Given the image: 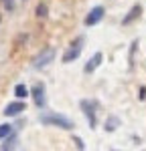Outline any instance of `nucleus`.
<instances>
[{
	"label": "nucleus",
	"mask_w": 146,
	"mask_h": 151,
	"mask_svg": "<svg viewBox=\"0 0 146 151\" xmlns=\"http://www.w3.org/2000/svg\"><path fill=\"white\" fill-rule=\"evenodd\" d=\"M71 139H73V141H75V145H77V149H79V151H83V149H85V145H83V141L79 139V137H75V135H73Z\"/></svg>",
	"instance_id": "dca6fc26"
},
{
	"label": "nucleus",
	"mask_w": 146,
	"mask_h": 151,
	"mask_svg": "<svg viewBox=\"0 0 146 151\" xmlns=\"http://www.w3.org/2000/svg\"><path fill=\"white\" fill-rule=\"evenodd\" d=\"M112 151H120V149H112Z\"/></svg>",
	"instance_id": "6ab92c4d"
},
{
	"label": "nucleus",
	"mask_w": 146,
	"mask_h": 151,
	"mask_svg": "<svg viewBox=\"0 0 146 151\" xmlns=\"http://www.w3.org/2000/svg\"><path fill=\"white\" fill-rule=\"evenodd\" d=\"M39 121L43 125H53V127L65 129V131H73L75 129V123H73L69 117L61 115V113H55V111H49V113H41Z\"/></svg>",
	"instance_id": "f257e3e1"
},
{
	"label": "nucleus",
	"mask_w": 146,
	"mask_h": 151,
	"mask_svg": "<svg viewBox=\"0 0 146 151\" xmlns=\"http://www.w3.org/2000/svg\"><path fill=\"white\" fill-rule=\"evenodd\" d=\"M24 109H26V105H24L23 101H12L10 105H6L4 115L6 117H14V115H18V113H23Z\"/></svg>",
	"instance_id": "1a4fd4ad"
},
{
	"label": "nucleus",
	"mask_w": 146,
	"mask_h": 151,
	"mask_svg": "<svg viewBox=\"0 0 146 151\" xmlns=\"http://www.w3.org/2000/svg\"><path fill=\"white\" fill-rule=\"evenodd\" d=\"M79 107H81L83 115L87 117V123H89V127L96 129V127H97V119H96V103H93V101H87V99H81V101H79Z\"/></svg>",
	"instance_id": "20e7f679"
},
{
	"label": "nucleus",
	"mask_w": 146,
	"mask_h": 151,
	"mask_svg": "<svg viewBox=\"0 0 146 151\" xmlns=\"http://www.w3.org/2000/svg\"><path fill=\"white\" fill-rule=\"evenodd\" d=\"M140 99H146V87L140 89Z\"/></svg>",
	"instance_id": "a211bd4d"
},
{
	"label": "nucleus",
	"mask_w": 146,
	"mask_h": 151,
	"mask_svg": "<svg viewBox=\"0 0 146 151\" xmlns=\"http://www.w3.org/2000/svg\"><path fill=\"white\" fill-rule=\"evenodd\" d=\"M10 133H12V125H8V123H2V125H0V141L6 139Z\"/></svg>",
	"instance_id": "f8f14e48"
},
{
	"label": "nucleus",
	"mask_w": 146,
	"mask_h": 151,
	"mask_svg": "<svg viewBox=\"0 0 146 151\" xmlns=\"http://www.w3.org/2000/svg\"><path fill=\"white\" fill-rule=\"evenodd\" d=\"M83 45H85V38H83V36H77V38L73 40L71 45L67 47V50H65V55H63V63L67 65V63H73V60H77V58L81 57V50H83Z\"/></svg>",
	"instance_id": "f03ea898"
},
{
	"label": "nucleus",
	"mask_w": 146,
	"mask_h": 151,
	"mask_svg": "<svg viewBox=\"0 0 146 151\" xmlns=\"http://www.w3.org/2000/svg\"><path fill=\"white\" fill-rule=\"evenodd\" d=\"M36 14L43 18V16H47V4H39L36 6Z\"/></svg>",
	"instance_id": "2eb2a0df"
},
{
	"label": "nucleus",
	"mask_w": 146,
	"mask_h": 151,
	"mask_svg": "<svg viewBox=\"0 0 146 151\" xmlns=\"http://www.w3.org/2000/svg\"><path fill=\"white\" fill-rule=\"evenodd\" d=\"M4 143H2V151H14V147H16V141H18V137H16V133L12 131L10 135L6 137V139H2Z\"/></svg>",
	"instance_id": "9d476101"
},
{
	"label": "nucleus",
	"mask_w": 146,
	"mask_h": 151,
	"mask_svg": "<svg viewBox=\"0 0 146 151\" xmlns=\"http://www.w3.org/2000/svg\"><path fill=\"white\" fill-rule=\"evenodd\" d=\"M31 95H33L35 107H39V109H45V107H47V93H45V85H43V83H35Z\"/></svg>",
	"instance_id": "39448f33"
},
{
	"label": "nucleus",
	"mask_w": 146,
	"mask_h": 151,
	"mask_svg": "<svg viewBox=\"0 0 146 151\" xmlns=\"http://www.w3.org/2000/svg\"><path fill=\"white\" fill-rule=\"evenodd\" d=\"M14 95H16L18 99H24V97L28 95V91H26V87L20 83V85H16V87H14Z\"/></svg>",
	"instance_id": "ddd939ff"
},
{
	"label": "nucleus",
	"mask_w": 146,
	"mask_h": 151,
	"mask_svg": "<svg viewBox=\"0 0 146 151\" xmlns=\"http://www.w3.org/2000/svg\"><path fill=\"white\" fill-rule=\"evenodd\" d=\"M118 127H120V119H118V117H114V115H110L108 121H106V125H104V129L112 133V131H116Z\"/></svg>",
	"instance_id": "9b49d317"
},
{
	"label": "nucleus",
	"mask_w": 146,
	"mask_h": 151,
	"mask_svg": "<svg viewBox=\"0 0 146 151\" xmlns=\"http://www.w3.org/2000/svg\"><path fill=\"white\" fill-rule=\"evenodd\" d=\"M53 58H55V48L47 47V48H43V50L35 57L33 67H35V69H45L47 65H51V60H53Z\"/></svg>",
	"instance_id": "7ed1b4c3"
},
{
	"label": "nucleus",
	"mask_w": 146,
	"mask_h": 151,
	"mask_svg": "<svg viewBox=\"0 0 146 151\" xmlns=\"http://www.w3.org/2000/svg\"><path fill=\"white\" fill-rule=\"evenodd\" d=\"M136 48H138V40H134L132 47H130V67H134V55H136Z\"/></svg>",
	"instance_id": "4468645a"
},
{
	"label": "nucleus",
	"mask_w": 146,
	"mask_h": 151,
	"mask_svg": "<svg viewBox=\"0 0 146 151\" xmlns=\"http://www.w3.org/2000/svg\"><path fill=\"white\" fill-rule=\"evenodd\" d=\"M140 16H142V4H134L132 8L128 10V14H126V16L122 18V24H124V26H128L130 22H134V20H138Z\"/></svg>",
	"instance_id": "0eeeda50"
},
{
	"label": "nucleus",
	"mask_w": 146,
	"mask_h": 151,
	"mask_svg": "<svg viewBox=\"0 0 146 151\" xmlns=\"http://www.w3.org/2000/svg\"><path fill=\"white\" fill-rule=\"evenodd\" d=\"M104 16H106V8L104 6H93L91 10L87 12V16H85V26H96L104 20Z\"/></svg>",
	"instance_id": "423d86ee"
},
{
	"label": "nucleus",
	"mask_w": 146,
	"mask_h": 151,
	"mask_svg": "<svg viewBox=\"0 0 146 151\" xmlns=\"http://www.w3.org/2000/svg\"><path fill=\"white\" fill-rule=\"evenodd\" d=\"M101 60H104V55H101V52H93V57L85 63V69H83V70L87 73V75H91V73H93V70H96L97 67L101 65Z\"/></svg>",
	"instance_id": "6e6552de"
},
{
	"label": "nucleus",
	"mask_w": 146,
	"mask_h": 151,
	"mask_svg": "<svg viewBox=\"0 0 146 151\" xmlns=\"http://www.w3.org/2000/svg\"><path fill=\"white\" fill-rule=\"evenodd\" d=\"M4 4H6V8H8V10H12V8H14V4H12V0H4Z\"/></svg>",
	"instance_id": "f3484780"
}]
</instances>
